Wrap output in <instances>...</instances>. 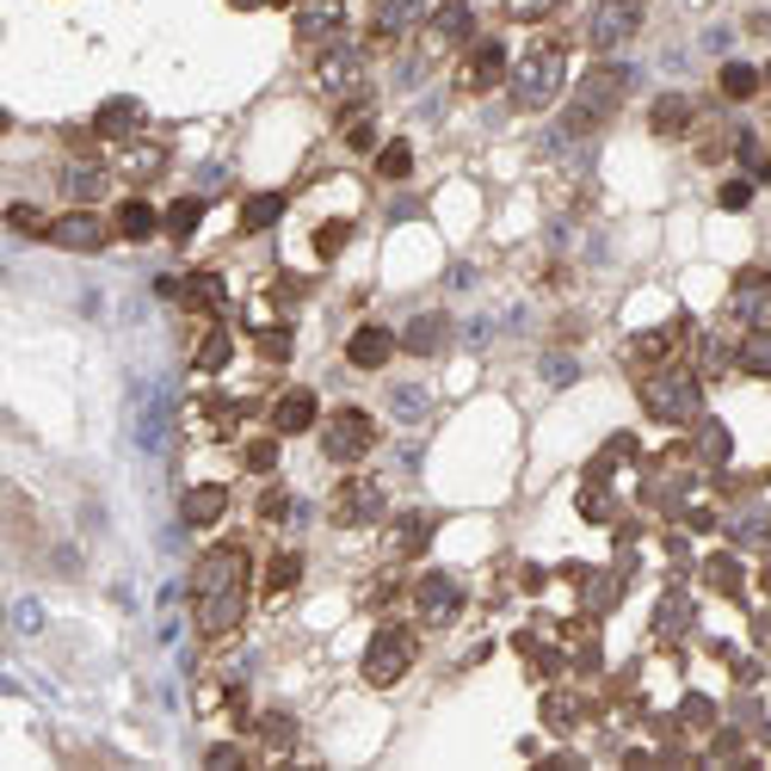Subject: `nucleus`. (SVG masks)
<instances>
[{
  "label": "nucleus",
  "mask_w": 771,
  "mask_h": 771,
  "mask_svg": "<svg viewBox=\"0 0 771 771\" xmlns=\"http://www.w3.org/2000/svg\"><path fill=\"white\" fill-rule=\"evenodd\" d=\"M247 574H253V556L241 544H216L198 556V568H192V612H198L204 636H228L247 617Z\"/></svg>",
  "instance_id": "obj_1"
},
{
  "label": "nucleus",
  "mask_w": 771,
  "mask_h": 771,
  "mask_svg": "<svg viewBox=\"0 0 771 771\" xmlns=\"http://www.w3.org/2000/svg\"><path fill=\"white\" fill-rule=\"evenodd\" d=\"M506 80H513V106L519 111H549L562 99V87H568V56H562L556 38H537Z\"/></svg>",
  "instance_id": "obj_2"
},
{
  "label": "nucleus",
  "mask_w": 771,
  "mask_h": 771,
  "mask_svg": "<svg viewBox=\"0 0 771 771\" xmlns=\"http://www.w3.org/2000/svg\"><path fill=\"white\" fill-rule=\"evenodd\" d=\"M642 408L661 426H697L704 420V383L685 364H661V371L642 377Z\"/></svg>",
  "instance_id": "obj_3"
},
{
  "label": "nucleus",
  "mask_w": 771,
  "mask_h": 771,
  "mask_svg": "<svg viewBox=\"0 0 771 771\" xmlns=\"http://www.w3.org/2000/svg\"><path fill=\"white\" fill-rule=\"evenodd\" d=\"M624 99H630V68L624 62H598V68H586L580 87H574L568 124H574V130H593V124H605Z\"/></svg>",
  "instance_id": "obj_4"
},
{
  "label": "nucleus",
  "mask_w": 771,
  "mask_h": 771,
  "mask_svg": "<svg viewBox=\"0 0 771 771\" xmlns=\"http://www.w3.org/2000/svg\"><path fill=\"white\" fill-rule=\"evenodd\" d=\"M413 661H420V642H413V630L401 624H383L371 642H364V685H377V692H389V685H401V679L413 673Z\"/></svg>",
  "instance_id": "obj_5"
},
{
  "label": "nucleus",
  "mask_w": 771,
  "mask_h": 771,
  "mask_svg": "<svg viewBox=\"0 0 771 771\" xmlns=\"http://www.w3.org/2000/svg\"><path fill=\"white\" fill-rule=\"evenodd\" d=\"M321 451H328V463H364V457L377 451V420L364 408L328 413V426H321Z\"/></svg>",
  "instance_id": "obj_6"
},
{
  "label": "nucleus",
  "mask_w": 771,
  "mask_h": 771,
  "mask_svg": "<svg viewBox=\"0 0 771 771\" xmlns=\"http://www.w3.org/2000/svg\"><path fill=\"white\" fill-rule=\"evenodd\" d=\"M642 19H648V0H598L593 13H586V43L598 56H612L642 31Z\"/></svg>",
  "instance_id": "obj_7"
},
{
  "label": "nucleus",
  "mask_w": 771,
  "mask_h": 771,
  "mask_svg": "<svg viewBox=\"0 0 771 771\" xmlns=\"http://www.w3.org/2000/svg\"><path fill=\"white\" fill-rule=\"evenodd\" d=\"M328 519L347 525V531L377 525V519H383V488H377L371 476H347L340 488H333V500H328Z\"/></svg>",
  "instance_id": "obj_8"
},
{
  "label": "nucleus",
  "mask_w": 771,
  "mask_h": 771,
  "mask_svg": "<svg viewBox=\"0 0 771 771\" xmlns=\"http://www.w3.org/2000/svg\"><path fill=\"white\" fill-rule=\"evenodd\" d=\"M729 315L741 328H771V272L765 266H746L741 279L729 284Z\"/></svg>",
  "instance_id": "obj_9"
},
{
  "label": "nucleus",
  "mask_w": 771,
  "mask_h": 771,
  "mask_svg": "<svg viewBox=\"0 0 771 771\" xmlns=\"http://www.w3.org/2000/svg\"><path fill=\"white\" fill-rule=\"evenodd\" d=\"M111 228H118V223H106L99 211H87V204H80V211L56 216L43 241H56V247H68V253H99V247L111 241Z\"/></svg>",
  "instance_id": "obj_10"
},
{
  "label": "nucleus",
  "mask_w": 771,
  "mask_h": 771,
  "mask_svg": "<svg viewBox=\"0 0 771 771\" xmlns=\"http://www.w3.org/2000/svg\"><path fill=\"white\" fill-rule=\"evenodd\" d=\"M413 612H420L426 624H451V617L463 612L457 574H420V580H413Z\"/></svg>",
  "instance_id": "obj_11"
},
{
  "label": "nucleus",
  "mask_w": 771,
  "mask_h": 771,
  "mask_svg": "<svg viewBox=\"0 0 771 771\" xmlns=\"http://www.w3.org/2000/svg\"><path fill=\"white\" fill-rule=\"evenodd\" d=\"M513 75V62H506V43L500 38H476L463 56V87L469 94H488V87H500V80Z\"/></svg>",
  "instance_id": "obj_12"
},
{
  "label": "nucleus",
  "mask_w": 771,
  "mask_h": 771,
  "mask_svg": "<svg viewBox=\"0 0 771 771\" xmlns=\"http://www.w3.org/2000/svg\"><path fill=\"white\" fill-rule=\"evenodd\" d=\"M347 31V0H296V38L303 43H333Z\"/></svg>",
  "instance_id": "obj_13"
},
{
  "label": "nucleus",
  "mask_w": 771,
  "mask_h": 771,
  "mask_svg": "<svg viewBox=\"0 0 771 771\" xmlns=\"http://www.w3.org/2000/svg\"><path fill=\"white\" fill-rule=\"evenodd\" d=\"M315 420H321L315 389H284V396L272 401V432H279V439H296V432H309Z\"/></svg>",
  "instance_id": "obj_14"
},
{
  "label": "nucleus",
  "mask_w": 771,
  "mask_h": 771,
  "mask_svg": "<svg viewBox=\"0 0 771 771\" xmlns=\"http://www.w3.org/2000/svg\"><path fill=\"white\" fill-rule=\"evenodd\" d=\"M401 347H408L413 359H439V352L451 347V315H439V309L413 315V321H408V333H401Z\"/></svg>",
  "instance_id": "obj_15"
},
{
  "label": "nucleus",
  "mask_w": 771,
  "mask_h": 771,
  "mask_svg": "<svg viewBox=\"0 0 771 771\" xmlns=\"http://www.w3.org/2000/svg\"><path fill=\"white\" fill-rule=\"evenodd\" d=\"M396 347H401L396 333L371 321V328H359V333L347 340V364H359V371H383V364L396 359Z\"/></svg>",
  "instance_id": "obj_16"
},
{
  "label": "nucleus",
  "mask_w": 771,
  "mask_h": 771,
  "mask_svg": "<svg viewBox=\"0 0 771 771\" xmlns=\"http://www.w3.org/2000/svg\"><path fill=\"white\" fill-rule=\"evenodd\" d=\"M228 513V488L223 481H204V488H186V500H179V519L192 525V531H211L216 519Z\"/></svg>",
  "instance_id": "obj_17"
},
{
  "label": "nucleus",
  "mask_w": 771,
  "mask_h": 771,
  "mask_svg": "<svg viewBox=\"0 0 771 771\" xmlns=\"http://www.w3.org/2000/svg\"><path fill=\"white\" fill-rule=\"evenodd\" d=\"M432 43H439V50L476 43V13H469V0H445L439 13H432Z\"/></svg>",
  "instance_id": "obj_18"
},
{
  "label": "nucleus",
  "mask_w": 771,
  "mask_h": 771,
  "mask_svg": "<svg viewBox=\"0 0 771 771\" xmlns=\"http://www.w3.org/2000/svg\"><path fill=\"white\" fill-rule=\"evenodd\" d=\"M420 19V0H371V38L377 43H396L401 31H413Z\"/></svg>",
  "instance_id": "obj_19"
},
{
  "label": "nucleus",
  "mask_w": 771,
  "mask_h": 771,
  "mask_svg": "<svg viewBox=\"0 0 771 771\" xmlns=\"http://www.w3.org/2000/svg\"><path fill=\"white\" fill-rule=\"evenodd\" d=\"M692 118H697V106L685 94H661L648 106V130L654 136H685V130H692Z\"/></svg>",
  "instance_id": "obj_20"
},
{
  "label": "nucleus",
  "mask_w": 771,
  "mask_h": 771,
  "mask_svg": "<svg viewBox=\"0 0 771 771\" xmlns=\"http://www.w3.org/2000/svg\"><path fill=\"white\" fill-rule=\"evenodd\" d=\"M160 228H167V216H160L155 204H143V198L118 204V235L124 241H148V235H160Z\"/></svg>",
  "instance_id": "obj_21"
},
{
  "label": "nucleus",
  "mask_w": 771,
  "mask_h": 771,
  "mask_svg": "<svg viewBox=\"0 0 771 771\" xmlns=\"http://www.w3.org/2000/svg\"><path fill=\"white\" fill-rule=\"evenodd\" d=\"M94 130L99 136H136L143 130V106H136V99H106L99 118H94Z\"/></svg>",
  "instance_id": "obj_22"
},
{
  "label": "nucleus",
  "mask_w": 771,
  "mask_h": 771,
  "mask_svg": "<svg viewBox=\"0 0 771 771\" xmlns=\"http://www.w3.org/2000/svg\"><path fill=\"white\" fill-rule=\"evenodd\" d=\"M734 364L746 377H771V328H746V340L734 347Z\"/></svg>",
  "instance_id": "obj_23"
},
{
  "label": "nucleus",
  "mask_w": 771,
  "mask_h": 771,
  "mask_svg": "<svg viewBox=\"0 0 771 771\" xmlns=\"http://www.w3.org/2000/svg\"><path fill=\"white\" fill-rule=\"evenodd\" d=\"M284 216V192H253L247 204H241V228L247 235H260V228H272Z\"/></svg>",
  "instance_id": "obj_24"
},
{
  "label": "nucleus",
  "mask_w": 771,
  "mask_h": 771,
  "mask_svg": "<svg viewBox=\"0 0 771 771\" xmlns=\"http://www.w3.org/2000/svg\"><path fill=\"white\" fill-rule=\"evenodd\" d=\"M654 630H661L666 642L685 636V630H692V598H685V593H666L661 605H654Z\"/></svg>",
  "instance_id": "obj_25"
},
{
  "label": "nucleus",
  "mask_w": 771,
  "mask_h": 771,
  "mask_svg": "<svg viewBox=\"0 0 771 771\" xmlns=\"http://www.w3.org/2000/svg\"><path fill=\"white\" fill-rule=\"evenodd\" d=\"M759 87H765V75L753 62H722V99H753Z\"/></svg>",
  "instance_id": "obj_26"
},
{
  "label": "nucleus",
  "mask_w": 771,
  "mask_h": 771,
  "mask_svg": "<svg viewBox=\"0 0 771 771\" xmlns=\"http://www.w3.org/2000/svg\"><path fill=\"white\" fill-rule=\"evenodd\" d=\"M704 580L716 586V593H729V598H741V586H746V574H741V562L734 556H710L704 562Z\"/></svg>",
  "instance_id": "obj_27"
},
{
  "label": "nucleus",
  "mask_w": 771,
  "mask_h": 771,
  "mask_svg": "<svg viewBox=\"0 0 771 771\" xmlns=\"http://www.w3.org/2000/svg\"><path fill=\"white\" fill-rule=\"evenodd\" d=\"M198 223H204V198H179L174 211H167V235H174V241H192V235H198Z\"/></svg>",
  "instance_id": "obj_28"
},
{
  "label": "nucleus",
  "mask_w": 771,
  "mask_h": 771,
  "mask_svg": "<svg viewBox=\"0 0 771 771\" xmlns=\"http://www.w3.org/2000/svg\"><path fill=\"white\" fill-rule=\"evenodd\" d=\"M99 192H106V167H87V160H80V167H68V198L94 204Z\"/></svg>",
  "instance_id": "obj_29"
},
{
  "label": "nucleus",
  "mask_w": 771,
  "mask_h": 771,
  "mask_svg": "<svg viewBox=\"0 0 771 771\" xmlns=\"http://www.w3.org/2000/svg\"><path fill=\"white\" fill-rule=\"evenodd\" d=\"M377 174H383V179H408L413 174V148L408 143H383V148H377Z\"/></svg>",
  "instance_id": "obj_30"
},
{
  "label": "nucleus",
  "mask_w": 771,
  "mask_h": 771,
  "mask_svg": "<svg viewBox=\"0 0 771 771\" xmlns=\"http://www.w3.org/2000/svg\"><path fill=\"white\" fill-rule=\"evenodd\" d=\"M186 303H192V309H223V279H216V272H192Z\"/></svg>",
  "instance_id": "obj_31"
},
{
  "label": "nucleus",
  "mask_w": 771,
  "mask_h": 771,
  "mask_svg": "<svg viewBox=\"0 0 771 771\" xmlns=\"http://www.w3.org/2000/svg\"><path fill=\"white\" fill-rule=\"evenodd\" d=\"M228 352H235V340H228L223 328H211V333H204V347H198V371H223Z\"/></svg>",
  "instance_id": "obj_32"
},
{
  "label": "nucleus",
  "mask_w": 771,
  "mask_h": 771,
  "mask_svg": "<svg viewBox=\"0 0 771 771\" xmlns=\"http://www.w3.org/2000/svg\"><path fill=\"white\" fill-rule=\"evenodd\" d=\"M426 537H432V519L408 513V519H401V531H396V549H401V556H420V549H426Z\"/></svg>",
  "instance_id": "obj_33"
},
{
  "label": "nucleus",
  "mask_w": 771,
  "mask_h": 771,
  "mask_svg": "<svg viewBox=\"0 0 771 771\" xmlns=\"http://www.w3.org/2000/svg\"><path fill=\"white\" fill-rule=\"evenodd\" d=\"M617 593H624V586H617V574H593V580H586V612H612Z\"/></svg>",
  "instance_id": "obj_34"
},
{
  "label": "nucleus",
  "mask_w": 771,
  "mask_h": 771,
  "mask_svg": "<svg viewBox=\"0 0 771 771\" xmlns=\"http://www.w3.org/2000/svg\"><path fill=\"white\" fill-rule=\"evenodd\" d=\"M697 457L704 463H729V432L716 420H704V432H697Z\"/></svg>",
  "instance_id": "obj_35"
},
{
  "label": "nucleus",
  "mask_w": 771,
  "mask_h": 771,
  "mask_svg": "<svg viewBox=\"0 0 771 771\" xmlns=\"http://www.w3.org/2000/svg\"><path fill=\"white\" fill-rule=\"evenodd\" d=\"M679 722H685V729H697V734H704V729H716V704L692 692L685 704H679Z\"/></svg>",
  "instance_id": "obj_36"
},
{
  "label": "nucleus",
  "mask_w": 771,
  "mask_h": 771,
  "mask_svg": "<svg viewBox=\"0 0 771 771\" xmlns=\"http://www.w3.org/2000/svg\"><path fill=\"white\" fill-rule=\"evenodd\" d=\"M574 716H580V704H574L568 692H549L544 697V722H549V729H574Z\"/></svg>",
  "instance_id": "obj_37"
},
{
  "label": "nucleus",
  "mask_w": 771,
  "mask_h": 771,
  "mask_svg": "<svg viewBox=\"0 0 771 771\" xmlns=\"http://www.w3.org/2000/svg\"><path fill=\"white\" fill-rule=\"evenodd\" d=\"M321 75H328V87H352V80H359V56H352V50H333Z\"/></svg>",
  "instance_id": "obj_38"
},
{
  "label": "nucleus",
  "mask_w": 771,
  "mask_h": 771,
  "mask_svg": "<svg viewBox=\"0 0 771 771\" xmlns=\"http://www.w3.org/2000/svg\"><path fill=\"white\" fill-rule=\"evenodd\" d=\"M296 574H303V556H291V549H284V556H272L266 586H272V593H284V586H296Z\"/></svg>",
  "instance_id": "obj_39"
},
{
  "label": "nucleus",
  "mask_w": 771,
  "mask_h": 771,
  "mask_svg": "<svg viewBox=\"0 0 771 771\" xmlns=\"http://www.w3.org/2000/svg\"><path fill=\"white\" fill-rule=\"evenodd\" d=\"M247 469L253 476H272V469H279V439H253L247 445Z\"/></svg>",
  "instance_id": "obj_40"
},
{
  "label": "nucleus",
  "mask_w": 771,
  "mask_h": 771,
  "mask_svg": "<svg viewBox=\"0 0 771 771\" xmlns=\"http://www.w3.org/2000/svg\"><path fill=\"white\" fill-rule=\"evenodd\" d=\"M340 130H347V143H352V148H371V143H377V124H371V111H352V118L340 124Z\"/></svg>",
  "instance_id": "obj_41"
},
{
  "label": "nucleus",
  "mask_w": 771,
  "mask_h": 771,
  "mask_svg": "<svg viewBox=\"0 0 771 771\" xmlns=\"http://www.w3.org/2000/svg\"><path fill=\"white\" fill-rule=\"evenodd\" d=\"M7 223H13L19 235H50V223H43V211H31V204H13V211H7Z\"/></svg>",
  "instance_id": "obj_42"
},
{
  "label": "nucleus",
  "mask_w": 771,
  "mask_h": 771,
  "mask_svg": "<svg viewBox=\"0 0 771 771\" xmlns=\"http://www.w3.org/2000/svg\"><path fill=\"white\" fill-rule=\"evenodd\" d=\"M716 204L722 211H746V204H753V186H746V179H729V186L716 192Z\"/></svg>",
  "instance_id": "obj_43"
},
{
  "label": "nucleus",
  "mask_w": 771,
  "mask_h": 771,
  "mask_svg": "<svg viewBox=\"0 0 771 771\" xmlns=\"http://www.w3.org/2000/svg\"><path fill=\"white\" fill-rule=\"evenodd\" d=\"M580 513H586V519H593V525H605V519H612V494L586 488V494H580Z\"/></svg>",
  "instance_id": "obj_44"
},
{
  "label": "nucleus",
  "mask_w": 771,
  "mask_h": 771,
  "mask_svg": "<svg viewBox=\"0 0 771 771\" xmlns=\"http://www.w3.org/2000/svg\"><path fill=\"white\" fill-rule=\"evenodd\" d=\"M260 352H266V359H272V364H284V359H291V333H284V328H272V333H260Z\"/></svg>",
  "instance_id": "obj_45"
},
{
  "label": "nucleus",
  "mask_w": 771,
  "mask_h": 771,
  "mask_svg": "<svg viewBox=\"0 0 771 771\" xmlns=\"http://www.w3.org/2000/svg\"><path fill=\"white\" fill-rule=\"evenodd\" d=\"M562 0H506V13L513 19H544V13H556Z\"/></svg>",
  "instance_id": "obj_46"
},
{
  "label": "nucleus",
  "mask_w": 771,
  "mask_h": 771,
  "mask_svg": "<svg viewBox=\"0 0 771 771\" xmlns=\"http://www.w3.org/2000/svg\"><path fill=\"white\" fill-rule=\"evenodd\" d=\"M347 235H352L347 223H328V228H321V241H315V247H321V253H340V247H347Z\"/></svg>",
  "instance_id": "obj_47"
},
{
  "label": "nucleus",
  "mask_w": 771,
  "mask_h": 771,
  "mask_svg": "<svg viewBox=\"0 0 771 771\" xmlns=\"http://www.w3.org/2000/svg\"><path fill=\"white\" fill-rule=\"evenodd\" d=\"M291 734H296L291 716H266V741H272V746H291Z\"/></svg>",
  "instance_id": "obj_48"
},
{
  "label": "nucleus",
  "mask_w": 771,
  "mask_h": 771,
  "mask_svg": "<svg viewBox=\"0 0 771 771\" xmlns=\"http://www.w3.org/2000/svg\"><path fill=\"white\" fill-rule=\"evenodd\" d=\"M396 408H401V420H413L420 413V389H396Z\"/></svg>",
  "instance_id": "obj_49"
},
{
  "label": "nucleus",
  "mask_w": 771,
  "mask_h": 771,
  "mask_svg": "<svg viewBox=\"0 0 771 771\" xmlns=\"http://www.w3.org/2000/svg\"><path fill=\"white\" fill-rule=\"evenodd\" d=\"M204 759H211V765H241V759H247V753H241V746H211V753H204Z\"/></svg>",
  "instance_id": "obj_50"
},
{
  "label": "nucleus",
  "mask_w": 771,
  "mask_h": 771,
  "mask_svg": "<svg viewBox=\"0 0 771 771\" xmlns=\"http://www.w3.org/2000/svg\"><path fill=\"white\" fill-rule=\"evenodd\" d=\"M685 525H692V531H710V525H716V513H710V506H692V513H685Z\"/></svg>",
  "instance_id": "obj_51"
},
{
  "label": "nucleus",
  "mask_w": 771,
  "mask_h": 771,
  "mask_svg": "<svg viewBox=\"0 0 771 771\" xmlns=\"http://www.w3.org/2000/svg\"><path fill=\"white\" fill-rule=\"evenodd\" d=\"M753 642H759V648H771V612L753 617Z\"/></svg>",
  "instance_id": "obj_52"
},
{
  "label": "nucleus",
  "mask_w": 771,
  "mask_h": 771,
  "mask_svg": "<svg viewBox=\"0 0 771 771\" xmlns=\"http://www.w3.org/2000/svg\"><path fill=\"white\" fill-rule=\"evenodd\" d=\"M228 7H260V0H228Z\"/></svg>",
  "instance_id": "obj_53"
},
{
  "label": "nucleus",
  "mask_w": 771,
  "mask_h": 771,
  "mask_svg": "<svg viewBox=\"0 0 771 771\" xmlns=\"http://www.w3.org/2000/svg\"><path fill=\"white\" fill-rule=\"evenodd\" d=\"M759 75H765V87H771V62H765V68H759Z\"/></svg>",
  "instance_id": "obj_54"
},
{
  "label": "nucleus",
  "mask_w": 771,
  "mask_h": 771,
  "mask_svg": "<svg viewBox=\"0 0 771 771\" xmlns=\"http://www.w3.org/2000/svg\"><path fill=\"white\" fill-rule=\"evenodd\" d=\"M765 593H771V562H765Z\"/></svg>",
  "instance_id": "obj_55"
},
{
  "label": "nucleus",
  "mask_w": 771,
  "mask_h": 771,
  "mask_svg": "<svg viewBox=\"0 0 771 771\" xmlns=\"http://www.w3.org/2000/svg\"><path fill=\"white\" fill-rule=\"evenodd\" d=\"M272 7H296V0H272Z\"/></svg>",
  "instance_id": "obj_56"
}]
</instances>
